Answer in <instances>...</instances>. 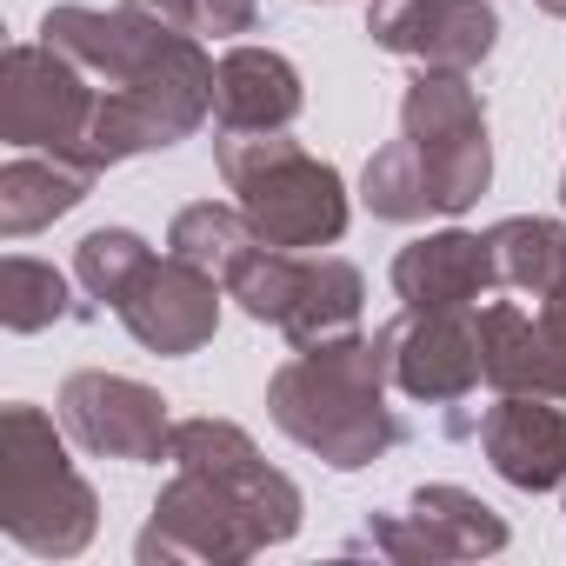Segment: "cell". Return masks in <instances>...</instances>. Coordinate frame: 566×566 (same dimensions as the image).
Instances as JSON below:
<instances>
[{
    "label": "cell",
    "mask_w": 566,
    "mask_h": 566,
    "mask_svg": "<svg viewBox=\"0 0 566 566\" xmlns=\"http://www.w3.org/2000/svg\"><path fill=\"white\" fill-rule=\"evenodd\" d=\"M266 413L294 447L314 460L354 473L400 447V413L387 407V360L380 340L340 334L321 347H301L266 380Z\"/></svg>",
    "instance_id": "obj_1"
},
{
    "label": "cell",
    "mask_w": 566,
    "mask_h": 566,
    "mask_svg": "<svg viewBox=\"0 0 566 566\" xmlns=\"http://www.w3.org/2000/svg\"><path fill=\"white\" fill-rule=\"evenodd\" d=\"M213 167L266 247L314 253L347 233V180L287 134H213Z\"/></svg>",
    "instance_id": "obj_2"
},
{
    "label": "cell",
    "mask_w": 566,
    "mask_h": 566,
    "mask_svg": "<svg viewBox=\"0 0 566 566\" xmlns=\"http://www.w3.org/2000/svg\"><path fill=\"white\" fill-rule=\"evenodd\" d=\"M101 526V500L67 460L61 427L14 400L0 413V533L41 559H74Z\"/></svg>",
    "instance_id": "obj_3"
},
{
    "label": "cell",
    "mask_w": 566,
    "mask_h": 566,
    "mask_svg": "<svg viewBox=\"0 0 566 566\" xmlns=\"http://www.w3.org/2000/svg\"><path fill=\"white\" fill-rule=\"evenodd\" d=\"M213 114V61L200 54L193 34H167L160 54L120 81V87H101V107H94V174L134 160V154H154V147H174L187 140L200 120Z\"/></svg>",
    "instance_id": "obj_4"
},
{
    "label": "cell",
    "mask_w": 566,
    "mask_h": 566,
    "mask_svg": "<svg viewBox=\"0 0 566 566\" xmlns=\"http://www.w3.org/2000/svg\"><path fill=\"white\" fill-rule=\"evenodd\" d=\"M400 134L413 140V154L427 167L433 213H467L486 193L493 140H486V114H480V94L467 74L420 67L407 81V101H400Z\"/></svg>",
    "instance_id": "obj_5"
},
{
    "label": "cell",
    "mask_w": 566,
    "mask_h": 566,
    "mask_svg": "<svg viewBox=\"0 0 566 566\" xmlns=\"http://www.w3.org/2000/svg\"><path fill=\"white\" fill-rule=\"evenodd\" d=\"M94 107H101L94 74H81L61 48L48 41L8 48V61H0V140L14 154H61V160L94 167L87 154Z\"/></svg>",
    "instance_id": "obj_6"
},
{
    "label": "cell",
    "mask_w": 566,
    "mask_h": 566,
    "mask_svg": "<svg viewBox=\"0 0 566 566\" xmlns=\"http://www.w3.org/2000/svg\"><path fill=\"white\" fill-rule=\"evenodd\" d=\"M167 460H174L180 473L213 480V486L233 500V513L247 520V533L260 539V553H266V546H287V539L301 533V486L280 473V467H266L260 447H253L233 420H207V413H200V420H174Z\"/></svg>",
    "instance_id": "obj_7"
},
{
    "label": "cell",
    "mask_w": 566,
    "mask_h": 566,
    "mask_svg": "<svg viewBox=\"0 0 566 566\" xmlns=\"http://www.w3.org/2000/svg\"><path fill=\"white\" fill-rule=\"evenodd\" d=\"M374 340H380L387 380H394L407 400L460 407V400H473V387L486 380L473 307H407V314L387 321Z\"/></svg>",
    "instance_id": "obj_8"
},
{
    "label": "cell",
    "mask_w": 566,
    "mask_h": 566,
    "mask_svg": "<svg viewBox=\"0 0 566 566\" xmlns=\"http://www.w3.org/2000/svg\"><path fill=\"white\" fill-rule=\"evenodd\" d=\"M61 427L94 460H167L174 447L167 400L127 374H74L61 387Z\"/></svg>",
    "instance_id": "obj_9"
},
{
    "label": "cell",
    "mask_w": 566,
    "mask_h": 566,
    "mask_svg": "<svg viewBox=\"0 0 566 566\" xmlns=\"http://www.w3.org/2000/svg\"><path fill=\"white\" fill-rule=\"evenodd\" d=\"M354 546L387 559H486L506 546V520L467 486H413L407 513H380Z\"/></svg>",
    "instance_id": "obj_10"
},
{
    "label": "cell",
    "mask_w": 566,
    "mask_h": 566,
    "mask_svg": "<svg viewBox=\"0 0 566 566\" xmlns=\"http://www.w3.org/2000/svg\"><path fill=\"white\" fill-rule=\"evenodd\" d=\"M134 553H140L147 566H160V559H167V566H174V559H193V566H240V559L260 553V539L247 533V520L233 513V500H227L213 480L174 467V480L160 486V500H154L147 533H140Z\"/></svg>",
    "instance_id": "obj_11"
},
{
    "label": "cell",
    "mask_w": 566,
    "mask_h": 566,
    "mask_svg": "<svg viewBox=\"0 0 566 566\" xmlns=\"http://www.w3.org/2000/svg\"><path fill=\"white\" fill-rule=\"evenodd\" d=\"M220 280L213 273H200V266H187V260H147V273L127 287V301L114 307L120 314V327L147 347V354H160V360H180V354H200L207 340H213V327H220Z\"/></svg>",
    "instance_id": "obj_12"
},
{
    "label": "cell",
    "mask_w": 566,
    "mask_h": 566,
    "mask_svg": "<svg viewBox=\"0 0 566 566\" xmlns=\"http://www.w3.org/2000/svg\"><path fill=\"white\" fill-rule=\"evenodd\" d=\"M367 34H374V48H387L413 67L473 74L500 41V14L486 0H374Z\"/></svg>",
    "instance_id": "obj_13"
},
{
    "label": "cell",
    "mask_w": 566,
    "mask_h": 566,
    "mask_svg": "<svg viewBox=\"0 0 566 566\" xmlns=\"http://www.w3.org/2000/svg\"><path fill=\"white\" fill-rule=\"evenodd\" d=\"M480 447L520 493L566 486V394H500L480 420Z\"/></svg>",
    "instance_id": "obj_14"
},
{
    "label": "cell",
    "mask_w": 566,
    "mask_h": 566,
    "mask_svg": "<svg viewBox=\"0 0 566 566\" xmlns=\"http://www.w3.org/2000/svg\"><path fill=\"white\" fill-rule=\"evenodd\" d=\"M167 34H174V28L154 21L147 8H134V0H120L114 14H101V8H54V14L41 21V41L61 48L81 74H94V87L134 81V74L160 54Z\"/></svg>",
    "instance_id": "obj_15"
},
{
    "label": "cell",
    "mask_w": 566,
    "mask_h": 566,
    "mask_svg": "<svg viewBox=\"0 0 566 566\" xmlns=\"http://www.w3.org/2000/svg\"><path fill=\"white\" fill-rule=\"evenodd\" d=\"M307 107L301 67L273 48H227L213 61V127L220 134H287Z\"/></svg>",
    "instance_id": "obj_16"
},
{
    "label": "cell",
    "mask_w": 566,
    "mask_h": 566,
    "mask_svg": "<svg viewBox=\"0 0 566 566\" xmlns=\"http://www.w3.org/2000/svg\"><path fill=\"white\" fill-rule=\"evenodd\" d=\"M500 287L493 266V240L447 227V233H420L394 253V294L407 307H480Z\"/></svg>",
    "instance_id": "obj_17"
},
{
    "label": "cell",
    "mask_w": 566,
    "mask_h": 566,
    "mask_svg": "<svg viewBox=\"0 0 566 566\" xmlns=\"http://www.w3.org/2000/svg\"><path fill=\"white\" fill-rule=\"evenodd\" d=\"M480 327V367L493 394H566V374L539 334V314H520L513 301H486L473 307Z\"/></svg>",
    "instance_id": "obj_18"
},
{
    "label": "cell",
    "mask_w": 566,
    "mask_h": 566,
    "mask_svg": "<svg viewBox=\"0 0 566 566\" xmlns=\"http://www.w3.org/2000/svg\"><path fill=\"white\" fill-rule=\"evenodd\" d=\"M94 187V167L61 160V154H14L0 167V233L28 240L41 227H54L61 213H74Z\"/></svg>",
    "instance_id": "obj_19"
},
{
    "label": "cell",
    "mask_w": 566,
    "mask_h": 566,
    "mask_svg": "<svg viewBox=\"0 0 566 566\" xmlns=\"http://www.w3.org/2000/svg\"><path fill=\"white\" fill-rule=\"evenodd\" d=\"M360 301H367V280L360 266L334 260V253H307V273H301V294H294V314L280 321L287 347H321V340H340L360 327Z\"/></svg>",
    "instance_id": "obj_20"
},
{
    "label": "cell",
    "mask_w": 566,
    "mask_h": 566,
    "mask_svg": "<svg viewBox=\"0 0 566 566\" xmlns=\"http://www.w3.org/2000/svg\"><path fill=\"white\" fill-rule=\"evenodd\" d=\"M493 240V266H500V287L513 294H559L566 287V227L559 220H539V213H513L500 227H486Z\"/></svg>",
    "instance_id": "obj_21"
},
{
    "label": "cell",
    "mask_w": 566,
    "mask_h": 566,
    "mask_svg": "<svg viewBox=\"0 0 566 566\" xmlns=\"http://www.w3.org/2000/svg\"><path fill=\"white\" fill-rule=\"evenodd\" d=\"M253 247H260V233L247 227V213H240V207H220V200H193V207H180L174 227H167V253L187 260V266H200V273H213L220 287H227V273H233Z\"/></svg>",
    "instance_id": "obj_22"
},
{
    "label": "cell",
    "mask_w": 566,
    "mask_h": 566,
    "mask_svg": "<svg viewBox=\"0 0 566 566\" xmlns=\"http://www.w3.org/2000/svg\"><path fill=\"white\" fill-rule=\"evenodd\" d=\"M74 314V294H67V273L34 260V253H8L0 260V327L8 334H41L54 321Z\"/></svg>",
    "instance_id": "obj_23"
},
{
    "label": "cell",
    "mask_w": 566,
    "mask_h": 566,
    "mask_svg": "<svg viewBox=\"0 0 566 566\" xmlns=\"http://www.w3.org/2000/svg\"><path fill=\"white\" fill-rule=\"evenodd\" d=\"M301 273H307V253H287V247H253L233 273H227V301H240L247 321L260 327H280L294 314V294H301Z\"/></svg>",
    "instance_id": "obj_24"
},
{
    "label": "cell",
    "mask_w": 566,
    "mask_h": 566,
    "mask_svg": "<svg viewBox=\"0 0 566 566\" xmlns=\"http://www.w3.org/2000/svg\"><path fill=\"white\" fill-rule=\"evenodd\" d=\"M147 260H154V247H147L134 227H94V233L74 247V280L87 287V301L120 307L127 287L147 273Z\"/></svg>",
    "instance_id": "obj_25"
},
{
    "label": "cell",
    "mask_w": 566,
    "mask_h": 566,
    "mask_svg": "<svg viewBox=\"0 0 566 566\" xmlns=\"http://www.w3.org/2000/svg\"><path fill=\"white\" fill-rule=\"evenodd\" d=\"M360 200H367V213L374 220H427L433 213V193H427V167H420V154H413V140L400 134V140H387L374 160H367V174H360Z\"/></svg>",
    "instance_id": "obj_26"
},
{
    "label": "cell",
    "mask_w": 566,
    "mask_h": 566,
    "mask_svg": "<svg viewBox=\"0 0 566 566\" xmlns=\"http://www.w3.org/2000/svg\"><path fill=\"white\" fill-rule=\"evenodd\" d=\"M134 8H147L154 21H167V28H180V34H253V21H260V0H134Z\"/></svg>",
    "instance_id": "obj_27"
},
{
    "label": "cell",
    "mask_w": 566,
    "mask_h": 566,
    "mask_svg": "<svg viewBox=\"0 0 566 566\" xmlns=\"http://www.w3.org/2000/svg\"><path fill=\"white\" fill-rule=\"evenodd\" d=\"M539 334H546V347H553V360H559V374H566V287L539 301Z\"/></svg>",
    "instance_id": "obj_28"
},
{
    "label": "cell",
    "mask_w": 566,
    "mask_h": 566,
    "mask_svg": "<svg viewBox=\"0 0 566 566\" xmlns=\"http://www.w3.org/2000/svg\"><path fill=\"white\" fill-rule=\"evenodd\" d=\"M539 14H553V21H566V0H533Z\"/></svg>",
    "instance_id": "obj_29"
},
{
    "label": "cell",
    "mask_w": 566,
    "mask_h": 566,
    "mask_svg": "<svg viewBox=\"0 0 566 566\" xmlns=\"http://www.w3.org/2000/svg\"><path fill=\"white\" fill-rule=\"evenodd\" d=\"M559 200H566V180H559Z\"/></svg>",
    "instance_id": "obj_30"
}]
</instances>
